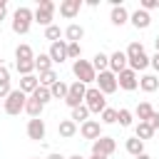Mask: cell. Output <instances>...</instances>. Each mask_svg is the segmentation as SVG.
Listing matches in <instances>:
<instances>
[{
	"label": "cell",
	"instance_id": "cell-43",
	"mask_svg": "<svg viewBox=\"0 0 159 159\" xmlns=\"http://www.w3.org/2000/svg\"><path fill=\"white\" fill-rule=\"evenodd\" d=\"M149 67H154V70L159 72V52H154V55L149 57Z\"/></svg>",
	"mask_w": 159,
	"mask_h": 159
},
{
	"label": "cell",
	"instance_id": "cell-26",
	"mask_svg": "<svg viewBox=\"0 0 159 159\" xmlns=\"http://www.w3.org/2000/svg\"><path fill=\"white\" fill-rule=\"evenodd\" d=\"M67 89H70V84H67L65 80H57V82L50 87V94H52V99H65V97H67Z\"/></svg>",
	"mask_w": 159,
	"mask_h": 159
},
{
	"label": "cell",
	"instance_id": "cell-17",
	"mask_svg": "<svg viewBox=\"0 0 159 159\" xmlns=\"http://www.w3.org/2000/svg\"><path fill=\"white\" fill-rule=\"evenodd\" d=\"M62 32H65V42H80V40L84 37V27H82V25H77V22L67 25Z\"/></svg>",
	"mask_w": 159,
	"mask_h": 159
},
{
	"label": "cell",
	"instance_id": "cell-1",
	"mask_svg": "<svg viewBox=\"0 0 159 159\" xmlns=\"http://www.w3.org/2000/svg\"><path fill=\"white\" fill-rule=\"evenodd\" d=\"M32 10L30 7H17L15 12H12V32L15 35H27L30 32V27H32Z\"/></svg>",
	"mask_w": 159,
	"mask_h": 159
},
{
	"label": "cell",
	"instance_id": "cell-9",
	"mask_svg": "<svg viewBox=\"0 0 159 159\" xmlns=\"http://www.w3.org/2000/svg\"><path fill=\"white\" fill-rule=\"evenodd\" d=\"M117 87H122L124 92H134L137 87H139V75L134 72V70H122L119 75H117Z\"/></svg>",
	"mask_w": 159,
	"mask_h": 159
},
{
	"label": "cell",
	"instance_id": "cell-4",
	"mask_svg": "<svg viewBox=\"0 0 159 159\" xmlns=\"http://www.w3.org/2000/svg\"><path fill=\"white\" fill-rule=\"evenodd\" d=\"M55 2L52 0H40L37 2V10L32 12V20L37 22V25H42V27H50L52 25V17H55Z\"/></svg>",
	"mask_w": 159,
	"mask_h": 159
},
{
	"label": "cell",
	"instance_id": "cell-38",
	"mask_svg": "<svg viewBox=\"0 0 159 159\" xmlns=\"http://www.w3.org/2000/svg\"><path fill=\"white\" fill-rule=\"evenodd\" d=\"M142 52H144V45H142V42H129V47L124 50L127 60H132V57H137V55H142Z\"/></svg>",
	"mask_w": 159,
	"mask_h": 159
},
{
	"label": "cell",
	"instance_id": "cell-21",
	"mask_svg": "<svg viewBox=\"0 0 159 159\" xmlns=\"http://www.w3.org/2000/svg\"><path fill=\"white\" fill-rule=\"evenodd\" d=\"M127 67H129V70H134V72H144V70L149 67V57H147V52H142V55H137V57L127 60Z\"/></svg>",
	"mask_w": 159,
	"mask_h": 159
},
{
	"label": "cell",
	"instance_id": "cell-48",
	"mask_svg": "<svg viewBox=\"0 0 159 159\" xmlns=\"http://www.w3.org/2000/svg\"><path fill=\"white\" fill-rule=\"evenodd\" d=\"M67 159H84L82 154H72V157H67Z\"/></svg>",
	"mask_w": 159,
	"mask_h": 159
},
{
	"label": "cell",
	"instance_id": "cell-44",
	"mask_svg": "<svg viewBox=\"0 0 159 159\" xmlns=\"http://www.w3.org/2000/svg\"><path fill=\"white\" fill-rule=\"evenodd\" d=\"M7 17V0H0V22Z\"/></svg>",
	"mask_w": 159,
	"mask_h": 159
},
{
	"label": "cell",
	"instance_id": "cell-14",
	"mask_svg": "<svg viewBox=\"0 0 159 159\" xmlns=\"http://www.w3.org/2000/svg\"><path fill=\"white\" fill-rule=\"evenodd\" d=\"M129 22L137 27V30H147L149 25H152V15L149 12H144V10H134V12H129Z\"/></svg>",
	"mask_w": 159,
	"mask_h": 159
},
{
	"label": "cell",
	"instance_id": "cell-22",
	"mask_svg": "<svg viewBox=\"0 0 159 159\" xmlns=\"http://www.w3.org/2000/svg\"><path fill=\"white\" fill-rule=\"evenodd\" d=\"M124 149H127V154L139 157V154H144V142H142V139H137V137H129V139L124 142Z\"/></svg>",
	"mask_w": 159,
	"mask_h": 159
},
{
	"label": "cell",
	"instance_id": "cell-16",
	"mask_svg": "<svg viewBox=\"0 0 159 159\" xmlns=\"http://www.w3.org/2000/svg\"><path fill=\"white\" fill-rule=\"evenodd\" d=\"M109 20H112V25H117V27L127 25V22H129V12H127V7H124V5H117V7H112V12H109Z\"/></svg>",
	"mask_w": 159,
	"mask_h": 159
},
{
	"label": "cell",
	"instance_id": "cell-32",
	"mask_svg": "<svg viewBox=\"0 0 159 159\" xmlns=\"http://www.w3.org/2000/svg\"><path fill=\"white\" fill-rule=\"evenodd\" d=\"M117 122V109L114 107H104L99 114V124H114Z\"/></svg>",
	"mask_w": 159,
	"mask_h": 159
},
{
	"label": "cell",
	"instance_id": "cell-19",
	"mask_svg": "<svg viewBox=\"0 0 159 159\" xmlns=\"http://www.w3.org/2000/svg\"><path fill=\"white\" fill-rule=\"evenodd\" d=\"M139 89L147 92V94H149V92H157V89H159V77H157V75H142V77H139Z\"/></svg>",
	"mask_w": 159,
	"mask_h": 159
},
{
	"label": "cell",
	"instance_id": "cell-47",
	"mask_svg": "<svg viewBox=\"0 0 159 159\" xmlns=\"http://www.w3.org/2000/svg\"><path fill=\"white\" fill-rule=\"evenodd\" d=\"M154 47H157V52H159V35L154 37Z\"/></svg>",
	"mask_w": 159,
	"mask_h": 159
},
{
	"label": "cell",
	"instance_id": "cell-29",
	"mask_svg": "<svg viewBox=\"0 0 159 159\" xmlns=\"http://www.w3.org/2000/svg\"><path fill=\"white\" fill-rule=\"evenodd\" d=\"M152 114H154V107H152L149 102H139V104H137V117H139V122H149Z\"/></svg>",
	"mask_w": 159,
	"mask_h": 159
},
{
	"label": "cell",
	"instance_id": "cell-37",
	"mask_svg": "<svg viewBox=\"0 0 159 159\" xmlns=\"http://www.w3.org/2000/svg\"><path fill=\"white\" fill-rule=\"evenodd\" d=\"M82 57V45L80 42H67V60H80Z\"/></svg>",
	"mask_w": 159,
	"mask_h": 159
},
{
	"label": "cell",
	"instance_id": "cell-52",
	"mask_svg": "<svg viewBox=\"0 0 159 159\" xmlns=\"http://www.w3.org/2000/svg\"><path fill=\"white\" fill-rule=\"evenodd\" d=\"M0 32H2V27H0Z\"/></svg>",
	"mask_w": 159,
	"mask_h": 159
},
{
	"label": "cell",
	"instance_id": "cell-30",
	"mask_svg": "<svg viewBox=\"0 0 159 159\" xmlns=\"http://www.w3.org/2000/svg\"><path fill=\"white\" fill-rule=\"evenodd\" d=\"M75 124H82V122H87L89 119V109L84 107V104H80V107H75L72 109V117H70Z\"/></svg>",
	"mask_w": 159,
	"mask_h": 159
},
{
	"label": "cell",
	"instance_id": "cell-35",
	"mask_svg": "<svg viewBox=\"0 0 159 159\" xmlns=\"http://www.w3.org/2000/svg\"><path fill=\"white\" fill-rule=\"evenodd\" d=\"M15 70L25 77V75H32L35 72V60H25V62H15Z\"/></svg>",
	"mask_w": 159,
	"mask_h": 159
},
{
	"label": "cell",
	"instance_id": "cell-45",
	"mask_svg": "<svg viewBox=\"0 0 159 159\" xmlns=\"http://www.w3.org/2000/svg\"><path fill=\"white\" fill-rule=\"evenodd\" d=\"M47 159H67V157H62V154H50Z\"/></svg>",
	"mask_w": 159,
	"mask_h": 159
},
{
	"label": "cell",
	"instance_id": "cell-33",
	"mask_svg": "<svg viewBox=\"0 0 159 159\" xmlns=\"http://www.w3.org/2000/svg\"><path fill=\"white\" fill-rule=\"evenodd\" d=\"M62 35H65V32L60 30V25H50V27H45V40H50V45L57 42Z\"/></svg>",
	"mask_w": 159,
	"mask_h": 159
},
{
	"label": "cell",
	"instance_id": "cell-6",
	"mask_svg": "<svg viewBox=\"0 0 159 159\" xmlns=\"http://www.w3.org/2000/svg\"><path fill=\"white\" fill-rule=\"evenodd\" d=\"M97 89L107 97V94H114L119 87H117V75L114 72H109V70H104V72H97Z\"/></svg>",
	"mask_w": 159,
	"mask_h": 159
},
{
	"label": "cell",
	"instance_id": "cell-11",
	"mask_svg": "<svg viewBox=\"0 0 159 159\" xmlns=\"http://www.w3.org/2000/svg\"><path fill=\"white\" fill-rule=\"evenodd\" d=\"M80 134L84 137V139H99L102 137V124H99V119H87V122H82L80 124Z\"/></svg>",
	"mask_w": 159,
	"mask_h": 159
},
{
	"label": "cell",
	"instance_id": "cell-23",
	"mask_svg": "<svg viewBox=\"0 0 159 159\" xmlns=\"http://www.w3.org/2000/svg\"><path fill=\"white\" fill-rule=\"evenodd\" d=\"M25 60H35V52H32V47L30 45H17L15 47V62H25Z\"/></svg>",
	"mask_w": 159,
	"mask_h": 159
},
{
	"label": "cell",
	"instance_id": "cell-25",
	"mask_svg": "<svg viewBox=\"0 0 159 159\" xmlns=\"http://www.w3.org/2000/svg\"><path fill=\"white\" fill-rule=\"evenodd\" d=\"M35 70L42 75V72H47V70H52V60H50V55L47 52H40V55H35Z\"/></svg>",
	"mask_w": 159,
	"mask_h": 159
},
{
	"label": "cell",
	"instance_id": "cell-10",
	"mask_svg": "<svg viewBox=\"0 0 159 159\" xmlns=\"http://www.w3.org/2000/svg\"><path fill=\"white\" fill-rule=\"evenodd\" d=\"M25 132H27V137H30L32 142H40V139H45V134H47L45 119H40V117L30 119V122H27V127H25Z\"/></svg>",
	"mask_w": 159,
	"mask_h": 159
},
{
	"label": "cell",
	"instance_id": "cell-20",
	"mask_svg": "<svg viewBox=\"0 0 159 159\" xmlns=\"http://www.w3.org/2000/svg\"><path fill=\"white\" fill-rule=\"evenodd\" d=\"M57 134H60L62 139H72V137L77 134V124H75L72 119H62V122L57 124Z\"/></svg>",
	"mask_w": 159,
	"mask_h": 159
},
{
	"label": "cell",
	"instance_id": "cell-31",
	"mask_svg": "<svg viewBox=\"0 0 159 159\" xmlns=\"http://www.w3.org/2000/svg\"><path fill=\"white\" fill-rule=\"evenodd\" d=\"M37 80H40V87H52V84L60 80V75H57L55 70H47V72H42Z\"/></svg>",
	"mask_w": 159,
	"mask_h": 159
},
{
	"label": "cell",
	"instance_id": "cell-42",
	"mask_svg": "<svg viewBox=\"0 0 159 159\" xmlns=\"http://www.w3.org/2000/svg\"><path fill=\"white\" fill-rule=\"evenodd\" d=\"M12 92V87H10V82H5V84H0V99H5L7 94Z\"/></svg>",
	"mask_w": 159,
	"mask_h": 159
},
{
	"label": "cell",
	"instance_id": "cell-41",
	"mask_svg": "<svg viewBox=\"0 0 159 159\" xmlns=\"http://www.w3.org/2000/svg\"><path fill=\"white\" fill-rule=\"evenodd\" d=\"M147 124H149V127L157 132V129H159V112H154V114L149 117V122H147Z\"/></svg>",
	"mask_w": 159,
	"mask_h": 159
},
{
	"label": "cell",
	"instance_id": "cell-46",
	"mask_svg": "<svg viewBox=\"0 0 159 159\" xmlns=\"http://www.w3.org/2000/svg\"><path fill=\"white\" fill-rule=\"evenodd\" d=\"M134 159H152V157H149V154L144 152V154H139V157H134Z\"/></svg>",
	"mask_w": 159,
	"mask_h": 159
},
{
	"label": "cell",
	"instance_id": "cell-7",
	"mask_svg": "<svg viewBox=\"0 0 159 159\" xmlns=\"http://www.w3.org/2000/svg\"><path fill=\"white\" fill-rule=\"evenodd\" d=\"M84 94H87V87L82 84V82H72L70 84V89H67V97H65V104L70 107V109H75V107H80V104H84Z\"/></svg>",
	"mask_w": 159,
	"mask_h": 159
},
{
	"label": "cell",
	"instance_id": "cell-18",
	"mask_svg": "<svg viewBox=\"0 0 159 159\" xmlns=\"http://www.w3.org/2000/svg\"><path fill=\"white\" fill-rule=\"evenodd\" d=\"M37 87H40V80H37L35 75H25V77H20V87H17V89H20L22 94H27V97H30Z\"/></svg>",
	"mask_w": 159,
	"mask_h": 159
},
{
	"label": "cell",
	"instance_id": "cell-3",
	"mask_svg": "<svg viewBox=\"0 0 159 159\" xmlns=\"http://www.w3.org/2000/svg\"><path fill=\"white\" fill-rule=\"evenodd\" d=\"M25 102H27V94H22L20 89H12L2 99V112L10 114V117H17L20 112H25Z\"/></svg>",
	"mask_w": 159,
	"mask_h": 159
},
{
	"label": "cell",
	"instance_id": "cell-36",
	"mask_svg": "<svg viewBox=\"0 0 159 159\" xmlns=\"http://www.w3.org/2000/svg\"><path fill=\"white\" fill-rule=\"evenodd\" d=\"M132 119H134V114H132L129 109H117V122H119V127H132Z\"/></svg>",
	"mask_w": 159,
	"mask_h": 159
},
{
	"label": "cell",
	"instance_id": "cell-24",
	"mask_svg": "<svg viewBox=\"0 0 159 159\" xmlns=\"http://www.w3.org/2000/svg\"><path fill=\"white\" fill-rule=\"evenodd\" d=\"M89 62H92L94 72H104V70H109V55H104V52H97Z\"/></svg>",
	"mask_w": 159,
	"mask_h": 159
},
{
	"label": "cell",
	"instance_id": "cell-39",
	"mask_svg": "<svg viewBox=\"0 0 159 159\" xmlns=\"http://www.w3.org/2000/svg\"><path fill=\"white\" fill-rule=\"evenodd\" d=\"M157 7H159V0H142V2H139V10H144V12L157 10Z\"/></svg>",
	"mask_w": 159,
	"mask_h": 159
},
{
	"label": "cell",
	"instance_id": "cell-8",
	"mask_svg": "<svg viewBox=\"0 0 159 159\" xmlns=\"http://www.w3.org/2000/svg\"><path fill=\"white\" fill-rule=\"evenodd\" d=\"M114 149H117V142H114V137H107V134H102L99 139H94L92 142V154H97V157H112L114 154Z\"/></svg>",
	"mask_w": 159,
	"mask_h": 159
},
{
	"label": "cell",
	"instance_id": "cell-27",
	"mask_svg": "<svg viewBox=\"0 0 159 159\" xmlns=\"http://www.w3.org/2000/svg\"><path fill=\"white\" fill-rule=\"evenodd\" d=\"M42 109H45V104H40L35 97H27V102H25V112L30 114V119L40 117V114H42Z\"/></svg>",
	"mask_w": 159,
	"mask_h": 159
},
{
	"label": "cell",
	"instance_id": "cell-50",
	"mask_svg": "<svg viewBox=\"0 0 159 159\" xmlns=\"http://www.w3.org/2000/svg\"><path fill=\"white\" fill-rule=\"evenodd\" d=\"M0 109H2V99H0Z\"/></svg>",
	"mask_w": 159,
	"mask_h": 159
},
{
	"label": "cell",
	"instance_id": "cell-2",
	"mask_svg": "<svg viewBox=\"0 0 159 159\" xmlns=\"http://www.w3.org/2000/svg\"><path fill=\"white\" fill-rule=\"evenodd\" d=\"M72 75L77 77V82H82L84 87L87 84H92L94 80H97V72H94V67H92V62L89 60H75L72 62Z\"/></svg>",
	"mask_w": 159,
	"mask_h": 159
},
{
	"label": "cell",
	"instance_id": "cell-13",
	"mask_svg": "<svg viewBox=\"0 0 159 159\" xmlns=\"http://www.w3.org/2000/svg\"><path fill=\"white\" fill-rule=\"evenodd\" d=\"M80 10H82V0H62V2H60V15L67 17V20L77 17Z\"/></svg>",
	"mask_w": 159,
	"mask_h": 159
},
{
	"label": "cell",
	"instance_id": "cell-34",
	"mask_svg": "<svg viewBox=\"0 0 159 159\" xmlns=\"http://www.w3.org/2000/svg\"><path fill=\"white\" fill-rule=\"evenodd\" d=\"M30 97H35L40 104H47V102L52 99V94H50V87H37V89H35Z\"/></svg>",
	"mask_w": 159,
	"mask_h": 159
},
{
	"label": "cell",
	"instance_id": "cell-28",
	"mask_svg": "<svg viewBox=\"0 0 159 159\" xmlns=\"http://www.w3.org/2000/svg\"><path fill=\"white\" fill-rule=\"evenodd\" d=\"M134 137H137V139H142V142H147V139H152V137H154V129H152L147 122H139V124L134 127Z\"/></svg>",
	"mask_w": 159,
	"mask_h": 159
},
{
	"label": "cell",
	"instance_id": "cell-5",
	"mask_svg": "<svg viewBox=\"0 0 159 159\" xmlns=\"http://www.w3.org/2000/svg\"><path fill=\"white\" fill-rule=\"evenodd\" d=\"M84 107L89 109V114H102V109L107 107V99H104V94H102L97 87H87V94H84Z\"/></svg>",
	"mask_w": 159,
	"mask_h": 159
},
{
	"label": "cell",
	"instance_id": "cell-49",
	"mask_svg": "<svg viewBox=\"0 0 159 159\" xmlns=\"http://www.w3.org/2000/svg\"><path fill=\"white\" fill-rule=\"evenodd\" d=\"M89 159H104V157H97V154H92V157H89Z\"/></svg>",
	"mask_w": 159,
	"mask_h": 159
},
{
	"label": "cell",
	"instance_id": "cell-15",
	"mask_svg": "<svg viewBox=\"0 0 159 159\" xmlns=\"http://www.w3.org/2000/svg\"><path fill=\"white\" fill-rule=\"evenodd\" d=\"M122 70H127V55H124L122 50H117V52L109 55V72L119 75Z\"/></svg>",
	"mask_w": 159,
	"mask_h": 159
},
{
	"label": "cell",
	"instance_id": "cell-12",
	"mask_svg": "<svg viewBox=\"0 0 159 159\" xmlns=\"http://www.w3.org/2000/svg\"><path fill=\"white\" fill-rule=\"evenodd\" d=\"M47 55H50L52 65H62V62L67 60V42H65V40L52 42V45H50V50H47Z\"/></svg>",
	"mask_w": 159,
	"mask_h": 159
},
{
	"label": "cell",
	"instance_id": "cell-40",
	"mask_svg": "<svg viewBox=\"0 0 159 159\" xmlns=\"http://www.w3.org/2000/svg\"><path fill=\"white\" fill-rule=\"evenodd\" d=\"M5 82H10V70L5 65H0V84H5Z\"/></svg>",
	"mask_w": 159,
	"mask_h": 159
},
{
	"label": "cell",
	"instance_id": "cell-51",
	"mask_svg": "<svg viewBox=\"0 0 159 159\" xmlns=\"http://www.w3.org/2000/svg\"><path fill=\"white\" fill-rule=\"evenodd\" d=\"M32 159H40V157H32Z\"/></svg>",
	"mask_w": 159,
	"mask_h": 159
}]
</instances>
